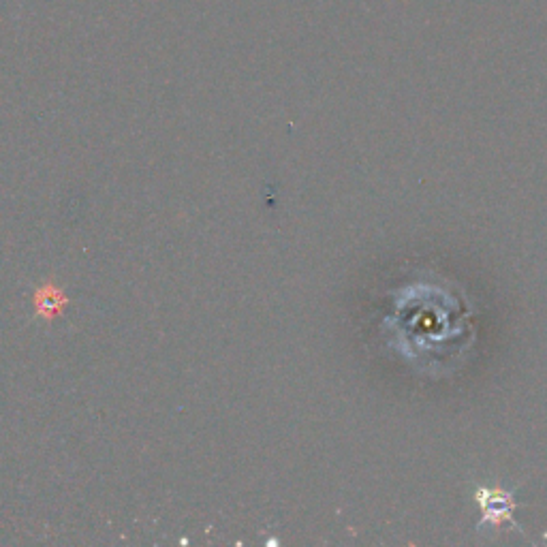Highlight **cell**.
I'll use <instances>...</instances> for the list:
<instances>
[{
	"instance_id": "6da1fadb",
	"label": "cell",
	"mask_w": 547,
	"mask_h": 547,
	"mask_svg": "<svg viewBox=\"0 0 547 547\" xmlns=\"http://www.w3.org/2000/svg\"><path fill=\"white\" fill-rule=\"evenodd\" d=\"M62 304H65V298H62V293L54 287H45V289H39L37 295H35V306H37V312L43 317H54L60 312Z\"/></svg>"
}]
</instances>
